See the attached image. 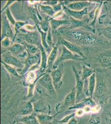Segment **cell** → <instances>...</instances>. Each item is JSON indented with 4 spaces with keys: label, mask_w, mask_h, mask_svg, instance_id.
<instances>
[{
    "label": "cell",
    "mask_w": 111,
    "mask_h": 124,
    "mask_svg": "<svg viewBox=\"0 0 111 124\" xmlns=\"http://www.w3.org/2000/svg\"><path fill=\"white\" fill-rule=\"evenodd\" d=\"M67 36H69L78 42L86 45H91L98 42L99 39L94 34L88 31L75 30L68 31Z\"/></svg>",
    "instance_id": "obj_1"
},
{
    "label": "cell",
    "mask_w": 111,
    "mask_h": 124,
    "mask_svg": "<svg viewBox=\"0 0 111 124\" xmlns=\"http://www.w3.org/2000/svg\"><path fill=\"white\" fill-rule=\"evenodd\" d=\"M76 90L75 87L66 96L63 101L56 104L55 106L56 113L59 114L73 106L76 103Z\"/></svg>",
    "instance_id": "obj_2"
},
{
    "label": "cell",
    "mask_w": 111,
    "mask_h": 124,
    "mask_svg": "<svg viewBox=\"0 0 111 124\" xmlns=\"http://www.w3.org/2000/svg\"><path fill=\"white\" fill-rule=\"evenodd\" d=\"M38 83L46 90L49 96L53 99L57 97L56 91L53 86L51 75L46 73L41 75L37 80Z\"/></svg>",
    "instance_id": "obj_3"
},
{
    "label": "cell",
    "mask_w": 111,
    "mask_h": 124,
    "mask_svg": "<svg viewBox=\"0 0 111 124\" xmlns=\"http://www.w3.org/2000/svg\"><path fill=\"white\" fill-rule=\"evenodd\" d=\"M72 69L76 81L75 88L76 90V103H77L85 98L84 94V81L82 79L81 75L76 68L73 66Z\"/></svg>",
    "instance_id": "obj_4"
},
{
    "label": "cell",
    "mask_w": 111,
    "mask_h": 124,
    "mask_svg": "<svg viewBox=\"0 0 111 124\" xmlns=\"http://www.w3.org/2000/svg\"><path fill=\"white\" fill-rule=\"evenodd\" d=\"M63 64L61 63L51 72L50 75L53 86L56 90L60 89L63 85L62 78L64 72Z\"/></svg>",
    "instance_id": "obj_5"
},
{
    "label": "cell",
    "mask_w": 111,
    "mask_h": 124,
    "mask_svg": "<svg viewBox=\"0 0 111 124\" xmlns=\"http://www.w3.org/2000/svg\"><path fill=\"white\" fill-rule=\"evenodd\" d=\"M84 58L82 57L77 54H74L68 49L66 47L62 46V52L58 59L54 64V66H58L62 62L69 60H75L78 61L84 60Z\"/></svg>",
    "instance_id": "obj_6"
},
{
    "label": "cell",
    "mask_w": 111,
    "mask_h": 124,
    "mask_svg": "<svg viewBox=\"0 0 111 124\" xmlns=\"http://www.w3.org/2000/svg\"><path fill=\"white\" fill-rule=\"evenodd\" d=\"M33 100L34 114H51L50 106L43 98Z\"/></svg>",
    "instance_id": "obj_7"
},
{
    "label": "cell",
    "mask_w": 111,
    "mask_h": 124,
    "mask_svg": "<svg viewBox=\"0 0 111 124\" xmlns=\"http://www.w3.org/2000/svg\"><path fill=\"white\" fill-rule=\"evenodd\" d=\"M2 61L8 65L16 68L23 70L24 68V63L19 58L11 54H4L2 55Z\"/></svg>",
    "instance_id": "obj_8"
},
{
    "label": "cell",
    "mask_w": 111,
    "mask_h": 124,
    "mask_svg": "<svg viewBox=\"0 0 111 124\" xmlns=\"http://www.w3.org/2000/svg\"><path fill=\"white\" fill-rule=\"evenodd\" d=\"M40 58L39 55L37 54L28 57L24 62V68L22 70L20 75H24L31 68L39 63L40 61Z\"/></svg>",
    "instance_id": "obj_9"
},
{
    "label": "cell",
    "mask_w": 111,
    "mask_h": 124,
    "mask_svg": "<svg viewBox=\"0 0 111 124\" xmlns=\"http://www.w3.org/2000/svg\"><path fill=\"white\" fill-rule=\"evenodd\" d=\"M9 50L12 55L17 58L28 57V53L27 52L26 47L19 43H16L10 46L9 48Z\"/></svg>",
    "instance_id": "obj_10"
},
{
    "label": "cell",
    "mask_w": 111,
    "mask_h": 124,
    "mask_svg": "<svg viewBox=\"0 0 111 124\" xmlns=\"http://www.w3.org/2000/svg\"><path fill=\"white\" fill-rule=\"evenodd\" d=\"M58 44L66 47L68 49L74 54H77L80 56L84 58V55L81 50L80 47L76 44L70 42L69 41L63 39H60L59 40Z\"/></svg>",
    "instance_id": "obj_11"
},
{
    "label": "cell",
    "mask_w": 111,
    "mask_h": 124,
    "mask_svg": "<svg viewBox=\"0 0 111 124\" xmlns=\"http://www.w3.org/2000/svg\"><path fill=\"white\" fill-rule=\"evenodd\" d=\"M14 37V34L10 25L9 22L7 17H5L3 19L2 28L1 39L6 37L13 39V41Z\"/></svg>",
    "instance_id": "obj_12"
},
{
    "label": "cell",
    "mask_w": 111,
    "mask_h": 124,
    "mask_svg": "<svg viewBox=\"0 0 111 124\" xmlns=\"http://www.w3.org/2000/svg\"><path fill=\"white\" fill-rule=\"evenodd\" d=\"M106 90L107 88L104 79L100 78H97L96 86L93 96L97 99L102 98L105 94Z\"/></svg>",
    "instance_id": "obj_13"
},
{
    "label": "cell",
    "mask_w": 111,
    "mask_h": 124,
    "mask_svg": "<svg viewBox=\"0 0 111 124\" xmlns=\"http://www.w3.org/2000/svg\"><path fill=\"white\" fill-rule=\"evenodd\" d=\"M88 9V8H86L81 11H74L70 10L65 6L63 7V11L65 12L67 15L76 20H82L84 16L87 14Z\"/></svg>",
    "instance_id": "obj_14"
},
{
    "label": "cell",
    "mask_w": 111,
    "mask_h": 124,
    "mask_svg": "<svg viewBox=\"0 0 111 124\" xmlns=\"http://www.w3.org/2000/svg\"><path fill=\"white\" fill-rule=\"evenodd\" d=\"M15 123H23L24 124H40L37 118L36 115L33 113L28 116H19L14 121Z\"/></svg>",
    "instance_id": "obj_15"
},
{
    "label": "cell",
    "mask_w": 111,
    "mask_h": 124,
    "mask_svg": "<svg viewBox=\"0 0 111 124\" xmlns=\"http://www.w3.org/2000/svg\"><path fill=\"white\" fill-rule=\"evenodd\" d=\"M24 40L27 44H30L36 46H41V38H40L39 35L37 32H31L25 35Z\"/></svg>",
    "instance_id": "obj_16"
},
{
    "label": "cell",
    "mask_w": 111,
    "mask_h": 124,
    "mask_svg": "<svg viewBox=\"0 0 111 124\" xmlns=\"http://www.w3.org/2000/svg\"><path fill=\"white\" fill-rule=\"evenodd\" d=\"M99 62L102 66L105 68L111 67V50L101 54L99 57Z\"/></svg>",
    "instance_id": "obj_17"
},
{
    "label": "cell",
    "mask_w": 111,
    "mask_h": 124,
    "mask_svg": "<svg viewBox=\"0 0 111 124\" xmlns=\"http://www.w3.org/2000/svg\"><path fill=\"white\" fill-rule=\"evenodd\" d=\"M96 82L97 78L95 72L93 74L89 79L88 89L87 91V93L85 94L87 97L93 98L96 86Z\"/></svg>",
    "instance_id": "obj_18"
},
{
    "label": "cell",
    "mask_w": 111,
    "mask_h": 124,
    "mask_svg": "<svg viewBox=\"0 0 111 124\" xmlns=\"http://www.w3.org/2000/svg\"><path fill=\"white\" fill-rule=\"evenodd\" d=\"M58 54V46L57 45L55 46L52 48V50L48 56L47 67V69L48 70H50L53 66L54 64L56 61Z\"/></svg>",
    "instance_id": "obj_19"
},
{
    "label": "cell",
    "mask_w": 111,
    "mask_h": 124,
    "mask_svg": "<svg viewBox=\"0 0 111 124\" xmlns=\"http://www.w3.org/2000/svg\"><path fill=\"white\" fill-rule=\"evenodd\" d=\"M90 3L87 1L76 2L68 4L66 7L74 11H81L89 6Z\"/></svg>",
    "instance_id": "obj_20"
},
{
    "label": "cell",
    "mask_w": 111,
    "mask_h": 124,
    "mask_svg": "<svg viewBox=\"0 0 111 124\" xmlns=\"http://www.w3.org/2000/svg\"><path fill=\"white\" fill-rule=\"evenodd\" d=\"M58 113L54 115H51L48 114H39L36 115L37 118L40 124H51L55 117L57 115Z\"/></svg>",
    "instance_id": "obj_21"
},
{
    "label": "cell",
    "mask_w": 111,
    "mask_h": 124,
    "mask_svg": "<svg viewBox=\"0 0 111 124\" xmlns=\"http://www.w3.org/2000/svg\"><path fill=\"white\" fill-rule=\"evenodd\" d=\"M20 112V116H28L34 113L33 100L29 101L26 103L22 107Z\"/></svg>",
    "instance_id": "obj_22"
},
{
    "label": "cell",
    "mask_w": 111,
    "mask_h": 124,
    "mask_svg": "<svg viewBox=\"0 0 111 124\" xmlns=\"http://www.w3.org/2000/svg\"><path fill=\"white\" fill-rule=\"evenodd\" d=\"M40 48L41 52V64L39 68V72L40 74H43L47 69L48 56L46 55L45 50L42 46H41Z\"/></svg>",
    "instance_id": "obj_23"
},
{
    "label": "cell",
    "mask_w": 111,
    "mask_h": 124,
    "mask_svg": "<svg viewBox=\"0 0 111 124\" xmlns=\"http://www.w3.org/2000/svg\"><path fill=\"white\" fill-rule=\"evenodd\" d=\"M70 24L67 20H58L55 19H51L50 20V24L51 29L56 30L62 25Z\"/></svg>",
    "instance_id": "obj_24"
},
{
    "label": "cell",
    "mask_w": 111,
    "mask_h": 124,
    "mask_svg": "<svg viewBox=\"0 0 111 124\" xmlns=\"http://www.w3.org/2000/svg\"><path fill=\"white\" fill-rule=\"evenodd\" d=\"M37 27L39 34L41 35V43L42 46L44 47L45 51H48L50 47L49 46L46 42V37L47 35V32H44L43 31L39 25H37Z\"/></svg>",
    "instance_id": "obj_25"
},
{
    "label": "cell",
    "mask_w": 111,
    "mask_h": 124,
    "mask_svg": "<svg viewBox=\"0 0 111 124\" xmlns=\"http://www.w3.org/2000/svg\"><path fill=\"white\" fill-rule=\"evenodd\" d=\"M95 72V71L93 69L87 67H83L81 74H80L82 79L83 81L86 80L88 78H89Z\"/></svg>",
    "instance_id": "obj_26"
},
{
    "label": "cell",
    "mask_w": 111,
    "mask_h": 124,
    "mask_svg": "<svg viewBox=\"0 0 111 124\" xmlns=\"http://www.w3.org/2000/svg\"><path fill=\"white\" fill-rule=\"evenodd\" d=\"M99 34L111 40V26L97 29Z\"/></svg>",
    "instance_id": "obj_27"
},
{
    "label": "cell",
    "mask_w": 111,
    "mask_h": 124,
    "mask_svg": "<svg viewBox=\"0 0 111 124\" xmlns=\"http://www.w3.org/2000/svg\"><path fill=\"white\" fill-rule=\"evenodd\" d=\"M39 78H37V75L34 72L31 71L29 72L27 75L26 79V82L29 85H33V84L35 83L37 81Z\"/></svg>",
    "instance_id": "obj_28"
},
{
    "label": "cell",
    "mask_w": 111,
    "mask_h": 124,
    "mask_svg": "<svg viewBox=\"0 0 111 124\" xmlns=\"http://www.w3.org/2000/svg\"><path fill=\"white\" fill-rule=\"evenodd\" d=\"M71 18V27L73 29L77 28L80 27H83L87 23V20H76L75 19L70 17Z\"/></svg>",
    "instance_id": "obj_29"
},
{
    "label": "cell",
    "mask_w": 111,
    "mask_h": 124,
    "mask_svg": "<svg viewBox=\"0 0 111 124\" xmlns=\"http://www.w3.org/2000/svg\"><path fill=\"white\" fill-rule=\"evenodd\" d=\"M40 8L41 11L43 13H46L51 17L54 16L55 14V11L53 8L50 6L47 5H40Z\"/></svg>",
    "instance_id": "obj_30"
},
{
    "label": "cell",
    "mask_w": 111,
    "mask_h": 124,
    "mask_svg": "<svg viewBox=\"0 0 111 124\" xmlns=\"http://www.w3.org/2000/svg\"><path fill=\"white\" fill-rule=\"evenodd\" d=\"M1 62V63L4 65L5 68L10 74H11L14 76L18 77L20 76L19 74L18 73V72H17L16 68L12 66L11 65H8L2 61Z\"/></svg>",
    "instance_id": "obj_31"
},
{
    "label": "cell",
    "mask_w": 111,
    "mask_h": 124,
    "mask_svg": "<svg viewBox=\"0 0 111 124\" xmlns=\"http://www.w3.org/2000/svg\"><path fill=\"white\" fill-rule=\"evenodd\" d=\"M26 49L27 52L30 53L32 55H34L36 54L38 51V47L36 46L30 44H26Z\"/></svg>",
    "instance_id": "obj_32"
},
{
    "label": "cell",
    "mask_w": 111,
    "mask_h": 124,
    "mask_svg": "<svg viewBox=\"0 0 111 124\" xmlns=\"http://www.w3.org/2000/svg\"><path fill=\"white\" fill-rule=\"evenodd\" d=\"M50 20L48 17H46L43 21L40 23V28L44 32H47L49 31L50 26Z\"/></svg>",
    "instance_id": "obj_33"
},
{
    "label": "cell",
    "mask_w": 111,
    "mask_h": 124,
    "mask_svg": "<svg viewBox=\"0 0 111 124\" xmlns=\"http://www.w3.org/2000/svg\"><path fill=\"white\" fill-rule=\"evenodd\" d=\"M75 116H76V113L75 112V113H72L71 114L68 115L67 116L63 117V118L61 120H58L57 122L60 124L68 123L73 117H75Z\"/></svg>",
    "instance_id": "obj_34"
},
{
    "label": "cell",
    "mask_w": 111,
    "mask_h": 124,
    "mask_svg": "<svg viewBox=\"0 0 111 124\" xmlns=\"http://www.w3.org/2000/svg\"><path fill=\"white\" fill-rule=\"evenodd\" d=\"M89 123L91 124H99L101 123V119L100 117L96 114H92Z\"/></svg>",
    "instance_id": "obj_35"
},
{
    "label": "cell",
    "mask_w": 111,
    "mask_h": 124,
    "mask_svg": "<svg viewBox=\"0 0 111 124\" xmlns=\"http://www.w3.org/2000/svg\"><path fill=\"white\" fill-rule=\"evenodd\" d=\"M6 17H7L8 20L12 24L15 25L16 22V20L14 19L13 16H12L10 9L7 8V9L6 10Z\"/></svg>",
    "instance_id": "obj_36"
},
{
    "label": "cell",
    "mask_w": 111,
    "mask_h": 124,
    "mask_svg": "<svg viewBox=\"0 0 111 124\" xmlns=\"http://www.w3.org/2000/svg\"><path fill=\"white\" fill-rule=\"evenodd\" d=\"M102 3V2H101V4L98 7H97V8L96 9L94 20L92 23L91 25H90V26H91L93 27V29L94 28V24H95L97 18L98 17L99 15H100V10H101V9Z\"/></svg>",
    "instance_id": "obj_37"
},
{
    "label": "cell",
    "mask_w": 111,
    "mask_h": 124,
    "mask_svg": "<svg viewBox=\"0 0 111 124\" xmlns=\"http://www.w3.org/2000/svg\"><path fill=\"white\" fill-rule=\"evenodd\" d=\"M26 23L25 22H23L18 21L16 23L15 25V30L16 31V34L14 37V40L16 38L17 35V32H18L19 30H20V29L21 28V27H22L23 26L26 25ZM13 40V41H14Z\"/></svg>",
    "instance_id": "obj_38"
},
{
    "label": "cell",
    "mask_w": 111,
    "mask_h": 124,
    "mask_svg": "<svg viewBox=\"0 0 111 124\" xmlns=\"http://www.w3.org/2000/svg\"><path fill=\"white\" fill-rule=\"evenodd\" d=\"M51 27H50L49 31L47 32V37H46V42L49 47L51 46H52V43H53L52 34L51 32Z\"/></svg>",
    "instance_id": "obj_39"
},
{
    "label": "cell",
    "mask_w": 111,
    "mask_h": 124,
    "mask_svg": "<svg viewBox=\"0 0 111 124\" xmlns=\"http://www.w3.org/2000/svg\"><path fill=\"white\" fill-rule=\"evenodd\" d=\"M11 41H10V39L8 37H6L2 40L1 45L2 46L5 48H9L11 44Z\"/></svg>",
    "instance_id": "obj_40"
},
{
    "label": "cell",
    "mask_w": 111,
    "mask_h": 124,
    "mask_svg": "<svg viewBox=\"0 0 111 124\" xmlns=\"http://www.w3.org/2000/svg\"><path fill=\"white\" fill-rule=\"evenodd\" d=\"M101 106L100 105H96L95 106L92 108L91 109V113L92 114H96L98 113L101 110Z\"/></svg>",
    "instance_id": "obj_41"
},
{
    "label": "cell",
    "mask_w": 111,
    "mask_h": 124,
    "mask_svg": "<svg viewBox=\"0 0 111 124\" xmlns=\"http://www.w3.org/2000/svg\"><path fill=\"white\" fill-rule=\"evenodd\" d=\"M75 113H76V116L78 117H81L82 116H83V114L85 113L84 110L83 109L77 110Z\"/></svg>",
    "instance_id": "obj_42"
},
{
    "label": "cell",
    "mask_w": 111,
    "mask_h": 124,
    "mask_svg": "<svg viewBox=\"0 0 111 124\" xmlns=\"http://www.w3.org/2000/svg\"><path fill=\"white\" fill-rule=\"evenodd\" d=\"M67 124H77V121L75 117H73Z\"/></svg>",
    "instance_id": "obj_43"
},
{
    "label": "cell",
    "mask_w": 111,
    "mask_h": 124,
    "mask_svg": "<svg viewBox=\"0 0 111 124\" xmlns=\"http://www.w3.org/2000/svg\"><path fill=\"white\" fill-rule=\"evenodd\" d=\"M13 2H14V1H8V2H7V4L6 5H8V7L9 6V5L11 4L12 3H13ZM6 8H7V6H5V7H4V8L2 10L1 13L2 12H3V10H4L5 9H6Z\"/></svg>",
    "instance_id": "obj_44"
},
{
    "label": "cell",
    "mask_w": 111,
    "mask_h": 124,
    "mask_svg": "<svg viewBox=\"0 0 111 124\" xmlns=\"http://www.w3.org/2000/svg\"><path fill=\"white\" fill-rule=\"evenodd\" d=\"M107 124H111V119H110L109 120L108 123H107Z\"/></svg>",
    "instance_id": "obj_45"
},
{
    "label": "cell",
    "mask_w": 111,
    "mask_h": 124,
    "mask_svg": "<svg viewBox=\"0 0 111 124\" xmlns=\"http://www.w3.org/2000/svg\"><path fill=\"white\" fill-rule=\"evenodd\" d=\"M110 24H111V22H110Z\"/></svg>",
    "instance_id": "obj_46"
},
{
    "label": "cell",
    "mask_w": 111,
    "mask_h": 124,
    "mask_svg": "<svg viewBox=\"0 0 111 124\" xmlns=\"http://www.w3.org/2000/svg\"></svg>",
    "instance_id": "obj_47"
}]
</instances>
